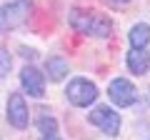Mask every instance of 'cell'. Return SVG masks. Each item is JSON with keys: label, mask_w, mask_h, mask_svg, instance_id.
I'll return each instance as SVG.
<instances>
[{"label": "cell", "mask_w": 150, "mask_h": 140, "mask_svg": "<svg viewBox=\"0 0 150 140\" xmlns=\"http://www.w3.org/2000/svg\"><path fill=\"white\" fill-rule=\"evenodd\" d=\"M115 3H130V0H115Z\"/></svg>", "instance_id": "cell-15"}, {"label": "cell", "mask_w": 150, "mask_h": 140, "mask_svg": "<svg viewBox=\"0 0 150 140\" xmlns=\"http://www.w3.org/2000/svg\"><path fill=\"white\" fill-rule=\"evenodd\" d=\"M8 123L18 130H25L30 123V110H28V103L23 98V93H10L8 98V113H5Z\"/></svg>", "instance_id": "cell-6"}, {"label": "cell", "mask_w": 150, "mask_h": 140, "mask_svg": "<svg viewBox=\"0 0 150 140\" xmlns=\"http://www.w3.org/2000/svg\"><path fill=\"white\" fill-rule=\"evenodd\" d=\"M125 65L133 75H145L150 70V53L145 48H130L125 55Z\"/></svg>", "instance_id": "cell-8"}, {"label": "cell", "mask_w": 150, "mask_h": 140, "mask_svg": "<svg viewBox=\"0 0 150 140\" xmlns=\"http://www.w3.org/2000/svg\"><path fill=\"white\" fill-rule=\"evenodd\" d=\"M90 123L95 125L103 135L115 138V135H120V125H123V120H120V113H115L110 105H98V108L90 110Z\"/></svg>", "instance_id": "cell-4"}, {"label": "cell", "mask_w": 150, "mask_h": 140, "mask_svg": "<svg viewBox=\"0 0 150 140\" xmlns=\"http://www.w3.org/2000/svg\"><path fill=\"white\" fill-rule=\"evenodd\" d=\"M45 75L50 78V83H63L68 78V63L58 55H50L45 60Z\"/></svg>", "instance_id": "cell-9"}, {"label": "cell", "mask_w": 150, "mask_h": 140, "mask_svg": "<svg viewBox=\"0 0 150 140\" xmlns=\"http://www.w3.org/2000/svg\"><path fill=\"white\" fill-rule=\"evenodd\" d=\"M38 130H40V135H58V120L53 118V115L48 113V110H38V120H35Z\"/></svg>", "instance_id": "cell-11"}, {"label": "cell", "mask_w": 150, "mask_h": 140, "mask_svg": "<svg viewBox=\"0 0 150 140\" xmlns=\"http://www.w3.org/2000/svg\"><path fill=\"white\" fill-rule=\"evenodd\" d=\"M128 40H130V48H148L150 43V25L148 23H135L128 33Z\"/></svg>", "instance_id": "cell-10"}, {"label": "cell", "mask_w": 150, "mask_h": 140, "mask_svg": "<svg viewBox=\"0 0 150 140\" xmlns=\"http://www.w3.org/2000/svg\"><path fill=\"white\" fill-rule=\"evenodd\" d=\"M65 98L75 108H90L93 103L98 100V85L90 83L88 78H73L65 85Z\"/></svg>", "instance_id": "cell-3"}, {"label": "cell", "mask_w": 150, "mask_h": 140, "mask_svg": "<svg viewBox=\"0 0 150 140\" xmlns=\"http://www.w3.org/2000/svg\"><path fill=\"white\" fill-rule=\"evenodd\" d=\"M108 98H110L112 105L118 108H130L135 100H138V88L128 80V78H115L108 85Z\"/></svg>", "instance_id": "cell-5"}, {"label": "cell", "mask_w": 150, "mask_h": 140, "mask_svg": "<svg viewBox=\"0 0 150 140\" xmlns=\"http://www.w3.org/2000/svg\"><path fill=\"white\" fill-rule=\"evenodd\" d=\"M43 140H60L58 135H43Z\"/></svg>", "instance_id": "cell-14"}, {"label": "cell", "mask_w": 150, "mask_h": 140, "mask_svg": "<svg viewBox=\"0 0 150 140\" xmlns=\"http://www.w3.org/2000/svg\"><path fill=\"white\" fill-rule=\"evenodd\" d=\"M68 23L73 30L83 33V35H93V38H110V33H112V20L95 10L73 8L68 15Z\"/></svg>", "instance_id": "cell-1"}, {"label": "cell", "mask_w": 150, "mask_h": 140, "mask_svg": "<svg viewBox=\"0 0 150 140\" xmlns=\"http://www.w3.org/2000/svg\"><path fill=\"white\" fill-rule=\"evenodd\" d=\"M20 85L30 98H43L45 95V78L35 65H25L20 70Z\"/></svg>", "instance_id": "cell-7"}, {"label": "cell", "mask_w": 150, "mask_h": 140, "mask_svg": "<svg viewBox=\"0 0 150 140\" xmlns=\"http://www.w3.org/2000/svg\"><path fill=\"white\" fill-rule=\"evenodd\" d=\"M33 13L30 0H10L0 5V33H10L15 28H20L23 23H28Z\"/></svg>", "instance_id": "cell-2"}, {"label": "cell", "mask_w": 150, "mask_h": 140, "mask_svg": "<svg viewBox=\"0 0 150 140\" xmlns=\"http://www.w3.org/2000/svg\"><path fill=\"white\" fill-rule=\"evenodd\" d=\"M35 55H38L35 50H28V48H23V58H25V60H28V58L33 60V58H35Z\"/></svg>", "instance_id": "cell-13"}, {"label": "cell", "mask_w": 150, "mask_h": 140, "mask_svg": "<svg viewBox=\"0 0 150 140\" xmlns=\"http://www.w3.org/2000/svg\"><path fill=\"white\" fill-rule=\"evenodd\" d=\"M10 68H13V58H10V53H8L5 48H0V80L10 73Z\"/></svg>", "instance_id": "cell-12"}]
</instances>
